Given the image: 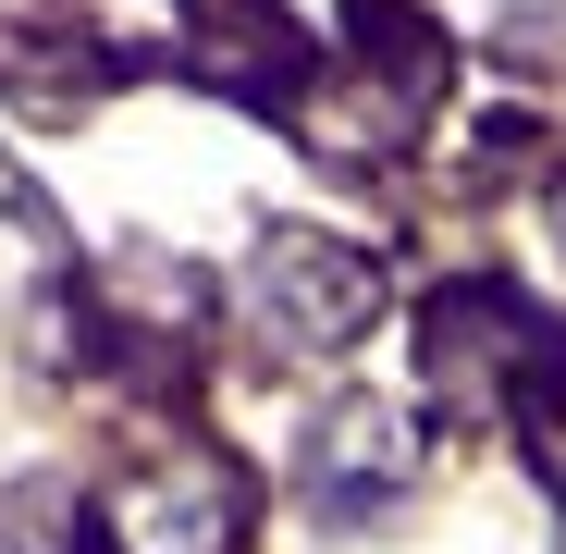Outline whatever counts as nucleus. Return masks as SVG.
<instances>
[{"mask_svg":"<svg viewBox=\"0 0 566 554\" xmlns=\"http://www.w3.org/2000/svg\"><path fill=\"white\" fill-rule=\"evenodd\" d=\"M407 469H419V443H407L395 407H333V419L308 431V456H296V493L345 530V518H369V505H395Z\"/></svg>","mask_w":566,"mask_h":554,"instance_id":"nucleus-4","label":"nucleus"},{"mask_svg":"<svg viewBox=\"0 0 566 554\" xmlns=\"http://www.w3.org/2000/svg\"><path fill=\"white\" fill-rule=\"evenodd\" d=\"M554 357H566V333L517 284H443L431 321H419V383H431V407H468V419L530 407V383Z\"/></svg>","mask_w":566,"mask_h":554,"instance_id":"nucleus-1","label":"nucleus"},{"mask_svg":"<svg viewBox=\"0 0 566 554\" xmlns=\"http://www.w3.org/2000/svg\"><path fill=\"white\" fill-rule=\"evenodd\" d=\"M99 530H112V554H234L247 542V469L210 443H172L99 505Z\"/></svg>","mask_w":566,"mask_h":554,"instance_id":"nucleus-2","label":"nucleus"},{"mask_svg":"<svg viewBox=\"0 0 566 554\" xmlns=\"http://www.w3.org/2000/svg\"><path fill=\"white\" fill-rule=\"evenodd\" d=\"M247 309H259V333H283V345H357L369 309H382V271H369V247H345V234L283 222V234L259 247V271H247Z\"/></svg>","mask_w":566,"mask_h":554,"instance_id":"nucleus-3","label":"nucleus"}]
</instances>
